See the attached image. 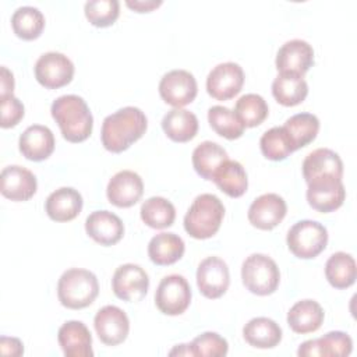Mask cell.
Returning <instances> with one entry per match:
<instances>
[{
  "label": "cell",
  "mask_w": 357,
  "mask_h": 357,
  "mask_svg": "<svg viewBox=\"0 0 357 357\" xmlns=\"http://www.w3.org/2000/svg\"><path fill=\"white\" fill-rule=\"evenodd\" d=\"M148 120L144 112L134 106H126L105 117L100 139L105 149L120 153L128 149L146 131Z\"/></svg>",
  "instance_id": "1"
},
{
  "label": "cell",
  "mask_w": 357,
  "mask_h": 357,
  "mask_svg": "<svg viewBox=\"0 0 357 357\" xmlns=\"http://www.w3.org/2000/svg\"><path fill=\"white\" fill-rule=\"evenodd\" d=\"M50 113L68 142H82L91 135L93 117L86 102L81 96H59L52 103Z\"/></svg>",
  "instance_id": "2"
},
{
  "label": "cell",
  "mask_w": 357,
  "mask_h": 357,
  "mask_svg": "<svg viewBox=\"0 0 357 357\" xmlns=\"http://www.w3.org/2000/svg\"><path fill=\"white\" fill-rule=\"evenodd\" d=\"M223 216L222 201L213 194H201L192 201L184 216V229L191 237L205 240L218 233Z\"/></svg>",
  "instance_id": "3"
},
{
  "label": "cell",
  "mask_w": 357,
  "mask_h": 357,
  "mask_svg": "<svg viewBox=\"0 0 357 357\" xmlns=\"http://www.w3.org/2000/svg\"><path fill=\"white\" fill-rule=\"evenodd\" d=\"M98 294V279L88 269H67L57 282L59 301L70 310H81L91 305Z\"/></svg>",
  "instance_id": "4"
},
{
  "label": "cell",
  "mask_w": 357,
  "mask_h": 357,
  "mask_svg": "<svg viewBox=\"0 0 357 357\" xmlns=\"http://www.w3.org/2000/svg\"><path fill=\"white\" fill-rule=\"evenodd\" d=\"M241 279L247 290L257 296L275 293L280 282L276 262L265 254H251L241 265Z\"/></svg>",
  "instance_id": "5"
},
{
  "label": "cell",
  "mask_w": 357,
  "mask_h": 357,
  "mask_svg": "<svg viewBox=\"0 0 357 357\" xmlns=\"http://www.w3.org/2000/svg\"><path fill=\"white\" fill-rule=\"evenodd\" d=\"M286 243L294 257L311 259L325 250L328 244V230L315 220H300L289 229Z\"/></svg>",
  "instance_id": "6"
},
{
  "label": "cell",
  "mask_w": 357,
  "mask_h": 357,
  "mask_svg": "<svg viewBox=\"0 0 357 357\" xmlns=\"http://www.w3.org/2000/svg\"><path fill=\"white\" fill-rule=\"evenodd\" d=\"M191 303V287L181 275L165 276L155 293V304L165 315H180Z\"/></svg>",
  "instance_id": "7"
},
{
  "label": "cell",
  "mask_w": 357,
  "mask_h": 357,
  "mask_svg": "<svg viewBox=\"0 0 357 357\" xmlns=\"http://www.w3.org/2000/svg\"><path fill=\"white\" fill-rule=\"evenodd\" d=\"M307 184V201L312 209L329 213L343 205L346 190L342 178L333 176H319L310 180Z\"/></svg>",
  "instance_id": "8"
},
{
  "label": "cell",
  "mask_w": 357,
  "mask_h": 357,
  "mask_svg": "<svg viewBox=\"0 0 357 357\" xmlns=\"http://www.w3.org/2000/svg\"><path fill=\"white\" fill-rule=\"evenodd\" d=\"M74 77V64L63 53L47 52L42 54L35 63L36 81L47 88L57 89L71 82Z\"/></svg>",
  "instance_id": "9"
},
{
  "label": "cell",
  "mask_w": 357,
  "mask_h": 357,
  "mask_svg": "<svg viewBox=\"0 0 357 357\" xmlns=\"http://www.w3.org/2000/svg\"><path fill=\"white\" fill-rule=\"evenodd\" d=\"M149 287L148 273L135 264L120 265L113 275L112 289L117 298L128 303L141 301Z\"/></svg>",
  "instance_id": "10"
},
{
  "label": "cell",
  "mask_w": 357,
  "mask_h": 357,
  "mask_svg": "<svg viewBox=\"0 0 357 357\" xmlns=\"http://www.w3.org/2000/svg\"><path fill=\"white\" fill-rule=\"evenodd\" d=\"M244 71L233 61L220 63L211 70L206 78V91L216 100H229L243 88Z\"/></svg>",
  "instance_id": "11"
},
{
  "label": "cell",
  "mask_w": 357,
  "mask_h": 357,
  "mask_svg": "<svg viewBox=\"0 0 357 357\" xmlns=\"http://www.w3.org/2000/svg\"><path fill=\"white\" fill-rule=\"evenodd\" d=\"M197 92V81L194 75L185 70H172L166 73L159 82L160 98L174 107H183L191 103Z\"/></svg>",
  "instance_id": "12"
},
{
  "label": "cell",
  "mask_w": 357,
  "mask_h": 357,
  "mask_svg": "<svg viewBox=\"0 0 357 357\" xmlns=\"http://www.w3.org/2000/svg\"><path fill=\"white\" fill-rule=\"evenodd\" d=\"M197 284L206 298L222 297L230 284L227 264L219 257H208L201 261L197 269Z\"/></svg>",
  "instance_id": "13"
},
{
  "label": "cell",
  "mask_w": 357,
  "mask_h": 357,
  "mask_svg": "<svg viewBox=\"0 0 357 357\" xmlns=\"http://www.w3.org/2000/svg\"><path fill=\"white\" fill-rule=\"evenodd\" d=\"M93 326L100 342L107 346L123 343L130 332L127 314L116 305L102 307L93 318Z\"/></svg>",
  "instance_id": "14"
},
{
  "label": "cell",
  "mask_w": 357,
  "mask_h": 357,
  "mask_svg": "<svg viewBox=\"0 0 357 357\" xmlns=\"http://www.w3.org/2000/svg\"><path fill=\"white\" fill-rule=\"evenodd\" d=\"M286 212L284 199L275 192H268L252 201L248 208V220L259 230H272L283 220Z\"/></svg>",
  "instance_id": "15"
},
{
  "label": "cell",
  "mask_w": 357,
  "mask_h": 357,
  "mask_svg": "<svg viewBox=\"0 0 357 357\" xmlns=\"http://www.w3.org/2000/svg\"><path fill=\"white\" fill-rule=\"evenodd\" d=\"M279 73L304 75L314 64V49L303 39H291L280 46L275 60Z\"/></svg>",
  "instance_id": "16"
},
{
  "label": "cell",
  "mask_w": 357,
  "mask_h": 357,
  "mask_svg": "<svg viewBox=\"0 0 357 357\" xmlns=\"http://www.w3.org/2000/svg\"><path fill=\"white\" fill-rule=\"evenodd\" d=\"M144 194V183L138 173L132 170H121L116 173L107 184L106 195L110 204L119 208H130L135 205Z\"/></svg>",
  "instance_id": "17"
},
{
  "label": "cell",
  "mask_w": 357,
  "mask_h": 357,
  "mask_svg": "<svg viewBox=\"0 0 357 357\" xmlns=\"http://www.w3.org/2000/svg\"><path fill=\"white\" fill-rule=\"evenodd\" d=\"M0 191L7 199L22 202L32 198L38 188L35 174L18 165L7 166L1 170Z\"/></svg>",
  "instance_id": "18"
},
{
  "label": "cell",
  "mask_w": 357,
  "mask_h": 357,
  "mask_svg": "<svg viewBox=\"0 0 357 357\" xmlns=\"http://www.w3.org/2000/svg\"><path fill=\"white\" fill-rule=\"evenodd\" d=\"M86 234L100 245H113L124 234L121 219L109 211H95L85 220Z\"/></svg>",
  "instance_id": "19"
},
{
  "label": "cell",
  "mask_w": 357,
  "mask_h": 357,
  "mask_svg": "<svg viewBox=\"0 0 357 357\" xmlns=\"http://www.w3.org/2000/svg\"><path fill=\"white\" fill-rule=\"evenodd\" d=\"M353 350L351 337L340 331H332L318 339H311L300 344L297 354L301 357L310 356H328L344 357Z\"/></svg>",
  "instance_id": "20"
},
{
  "label": "cell",
  "mask_w": 357,
  "mask_h": 357,
  "mask_svg": "<svg viewBox=\"0 0 357 357\" xmlns=\"http://www.w3.org/2000/svg\"><path fill=\"white\" fill-rule=\"evenodd\" d=\"M59 344L67 357H91L92 336L86 325L81 321H67L57 332Z\"/></svg>",
  "instance_id": "21"
},
{
  "label": "cell",
  "mask_w": 357,
  "mask_h": 357,
  "mask_svg": "<svg viewBox=\"0 0 357 357\" xmlns=\"http://www.w3.org/2000/svg\"><path fill=\"white\" fill-rule=\"evenodd\" d=\"M54 135L52 130L42 124L29 126L20 135V152L28 160L40 162L47 159L54 151Z\"/></svg>",
  "instance_id": "22"
},
{
  "label": "cell",
  "mask_w": 357,
  "mask_h": 357,
  "mask_svg": "<svg viewBox=\"0 0 357 357\" xmlns=\"http://www.w3.org/2000/svg\"><path fill=\"white\" fill-rule=\"evenodd\" d=\"M82 195L71 187H61L53 191L45 202L47 216L54 222H70L82 209Z\"/></svg>",
  "instance_id": "23"
},
{
  "label": "cell",
  "mask_w": 357,
  "mask_h": 357,
  "mask_svg": "<svg viewBox=\"0 0 357 357\" xmlns=\"http://www.w3.org/2000/svg\"><path fill=\"white\" fill-rule=\"evenodd\" d=\"M301 167L307 183L319 176H333L337 178L343 176V162L340 156L328 148H318L310 152Z\"/></svg>",
  "instance_id": "24"
},
{
  "label": "cell",
  "mask_w": 357,
  "mask_h": 357,
  "mask_svg": "<svg viewBox=\"0 0 357 357\" xmlns=\"http://www.w3.org/2000/svg\"><path fill=\"white\" fill-rule=\"evenodd\" d=\"M325 314L315 300H300L287 312V324L296 333H311L321 328Z\"/></svg>",
  "instance_id": "25"
},
{
  "label": "cell",
  "mask_w": 357,
  "mask_h": 357,
  "mask_svg": "<svg viewBox=\"0 0 357 357\" xmlns=\"http://www.w3.org/2000/svg\"><path fill=\"white\" fill-rule=\"evenodd\" d=\"M245 342L257 349H272L282 340L280 326L271 318L257 317L250 319L243 328Z\"/></svg>",
  "instance_id": "26"
},
{
  "label": "cell",
  "mask_w": 357,
  "mask_h": 357,
  "mask_svg": "<svg viewBox=\"0 0 357 357\" xmlns=\"http://www.w3.org/2000/svg\"><path fill=\"white\" fill-rule=\"evenodd\" d=\"M162 128L172 141L188 142L198 132V119L190 110L174 107L163 116Z\"/></svg>",
  "instance_id": "27"
},
{
  "label": "cell",
  "mask_w": 357,
  "mask_h": 357,
  "mask_svg": "<svg viewBox=\"0 0 357 357\" xmlns=\"http://www.w3.org/2000/svg\"><path fill=\"white\" fill-rule=\"evenodd\" d=\"M185 245L180 236L174 233H159L153 236L148 244L149 259L159 265H172L181 259Z\"/></svg>",
  "instance_id": "28"
},
{
  "label": "cell",
  "mask_w": 357,
  "mask_h": 357,
  "mask_svg": "<svg viewBox=\"0 0 357 357\" xmlns=\"http://www.w3.org/2000/svg\"><path fill=\"white\" fill-rule=\"evenodd\" d=\"M212 181L231 198L241 197L248 187V178L245 169L237 160H225L219 169L215 172Z\"/></svg>",
  "instance_id": "29"
},
{
  "label": "cell",
  "mask_w": 357,
  "mask_h": 357,
  "mask_svg": "<svg viewBox=\"0 0 357 357\" xmlns=\"http://www.w3.org/2000/svg\"><path fill=\"white\" fill-rule=\"evenodd\" d=\"M272 95L283 106H296L307 98L308 85L301 75L279 73L272 82Z\"/></svg>",
  "instance_id": "30"
},
{
  "label": "cell",
  "mask_w": 357,
  "mask_h": 357,
  "mask_svg": "<svg viewBox=\"0 0 357 357\" xmlns=\"http://www.w3.org/2000/svg\"><path fill=\"white\" fill-rule=\"evenodd\" d=\"M227 152L216 142L204 141L192 152V166L205 180H211L219 166L227 160Z\"/></svg>",
  "instance_id": "31"
},
{
  "label": "cell",
  "mask_w": 357,
  "mask_h": 357,
  "mask_svg": "<svg viewBox=\"0 0 357 357\" xmlns=\"http://www.w3.org/2000/svg\"><path fill=\"white\" fill-rule=\"evenodd\" d=\"M356 261L343 251L332 254L325 264V276L335 289H347L356 282Z\"/></svg>",
  "instance_id": "32"
},
{
  "label": "cell",
  "mask_w": 357,
  "mask_h": 357,
  "mask_svg": "<svg viewBox=\"0 0 357 357\" xmlns=\"http://www.w3.org/2000/svg\"><path fill=\"white\" fill-rule=\"evenodd\" d=\"M283 128L297 151L315 139L319 131V120L312 113H297L286 120Z\"/></svg>",
  "instance_id": "33"
},
{
  "label": "cell",
  "mask_w": 357,
  "mask_h": 357,
  "mask_svg": "<svg viewBox=\"0 0 357 357\" xmlns=\"http://www.w3.org/2000/svg\"><path fill=\"white\" fill-rule=\"evenodd\" d=\"M11 26L18 38L33 40L40 36L45 28V17L36 7L22 6L11 15Z\"/></svg>",
  "instance_id": "34"
},
{
  "label": "cell",
  "mask_w": 357,
  "mask_h": 357,
  "mask_svg": "<svg viewBox=\"0 0 357 357\" xmlns=\"http://www.w3.org/2000/svg\"><path fill=\"white\" fill-rule=\"evenodd\" d=\"M139 213L142 222L152 229L170 227L176 219L174 205L163 197H151L144 201Z\"/></svg>",
  "instance_id": "35"
},
{
  "label": "cell",
  "mask_w": 357,
  "mask_h": 357,
  "mask_svg": "<svg viewBox=\"0 0 357 357\" xmlns=\"http://www.w3.org/2000/svg\"><path fill=\"white\" fill-rule=\"evenodd\" d=\"M208 121L212 130L226 139L240 138L245 128L234 112L219 105L212 106L208 110Z\"/></svg>",
  "instance_id": "36"
},
{
  "label": "cell",
  "mask_w": 357,
  "mask_h": 357,
  "mask_svg": "<svg viewBox=\"0 0 357 357\" xmlns=\"http://www.w3.org/2000/svg\"><path fill=\"white\" fill-rule=\"evenodd\" d=\"M259 148L266 159L275 162L286 159L290 153L296 151L283 126L272 127L265 131L259 139Z\"/></svg>",
  "instance_id": "37"
},
{
  "label": "cell",
  "mask_w": 357,
  "mask_h": 357,
  "mask_svg": "<svg viewBox=\"0 0 357 357\" xmlns=\"http://www.w3.org/2000/svg\"><path fill=\"white\" fill-rule=\"evenodd\" d=\"M268 105L261 95L245 93L234 106V113L244 127H257L268 117Z\"/></svg>",
  "instance_id": "38"
},
{
  "label": "cell",
  "mask_w": 357,
  "mask_h": 357,
  "mask_svg": "<svg viewBox=\"0 0 357 357\" xmlns=\"http://www.w3.org/2000/svg\"><path fill=\"white\" fill-rule=\"evenodd\" d=\"M85 17L98 28H106L116 22L120 14V3L117 0H91L84 6Z\"/></svg>",
  "instance_id": "39"
},
{
  "label": "cell",
  "mask_w": 357,
  "mask_h": 357,
  "mask_svg": "<svg viewBox=\"0 0 357 357\" xmlns=\"http://www.w3.org/2000/svg\"><path fill=\"white\" fill-rule=\"evenodd\" d=\"M188 344H190L191 356L220 357V356H226L229 350L227 340L216 332H205L197 336Z\"/></svg>",
  "instance_id": "40"
},
{
  "label": "cell",
  "mask_w": 357,
  "mask_h": 357,
  "mask_svg": "<svg viewBox=\"0 0 357 357\" xmlns=\"http://www.w3.org/2000/svg\"><path fill=\"white\" fill-rule=\"evenodd\" d=\"M0 107H1V123L0 126L3 128H11L15 127L21 119L24 117L25 109L22 102L15 98L14 95L1 96L0 98Z\"/></svg>",
  "instance_id": "41"
},
{
  "label": "cell",
  "mask_w": 357,
  "mask_h": 357,
  "mask_svg": "<svg viewBox=\"0 0 357 357\" xmlns=\"http://www.w3.org/2000/svg\"><path fill=\"white\" fill-rule=\"evenodd\" d=\"M0 353L3 356H21L24 354V346L22 342L17 337H0Z\"/></svg>",
  "instance_id": "42"
},
{
  "label": "cell",
  "mask_w": 357,
  "mask_h": 357,
  "mask_svg": "<svg viewBox=\"0 0 357 357\" xmlns=\"http://www.w3.org/2000/svg\"><path fill=\"white\" fill-rule=\"evenodd\" d=\"M14 91V75L7 67H1V77H0V98L13 95Z\"/></svg>",
  "instance_id": "43"
},
{
  "label": "cell",
  "mask_w": 357,
  "mask_h": 357,
  "mask_svg": "<svg viewBox=\"0 0 357 357\" xmlns=\"http://www.w3.org/2000/svg\"><path fill=\"white\" fill-rule=\"evenodd\" d=\"M126 4H127V7H130L131 10L137 11V13H149V11L158 8L162 4V1L160 0H145V1L144 0H134V1L127 0Z\"/></svg>",
  "instance_id": "44"
},
{
  "label": "cell",
  "mask_w": 357,
  "mask_h": 357,
  "mask_svg": "<svg viewBox=\"0 0 357 357\" xmlns=\"http://www.w3.org/2000/svg\"><path fill=\"white\" fill-rule=\"evenodd\" d=\"M170 356H191V350H190V344H177L170 353Z\"/></svg>",
  "instance_id": "45"
}]
</instances>
